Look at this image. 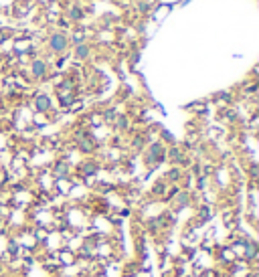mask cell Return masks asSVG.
<instances>
[{
	"label": "cell",
	"instance_id": "obj_1",
	"mask_svg": "<svg viewBox=\"0 0 259 277\" xmlns=\"http://www.w3.org/2000/svg\"><path fill=\"white\" fill-rule=\"evenodd\" d=\"M45 49L51 53V55H57V57H63L69 53L71 49V43H69V35L63 30H53L51 35H47L45 39Z\"/></svg>",
	"mask_w": 259,
	"mask_h": 277
},
{
	"label": "cell",
	"instance_id": "obj_2",
	"mask_svg": "<svg viewBox=\"0 0 259 277\" xmlns=\"http://www.w3.org/2000/svg\"><path fill=\"white\" fill-rule=\"evenodd\" d=\"M166 148L168 146H164L160 140H152L148 142V146L144 148V164L154 170L156 166H160L162 162H166Z\"/></svg>",
	"mask_w": 259,
	"mask_h": 277
},
{
	"label": "cell",
	"instance_id": "obj_3",
	"mask_svg": "<svg viewBox=\"0 0 259 277\" xmlns=\"http://www.w3.org/2000/svg\"><path fill=\"white\" fill-rule=\"evenodd\" d=\"M29 77L32 81H45L49 77V69H51V63L45 57H32L29 61Z\"/></svg>",
	"mask_w": 259,
	"mask_h": 277
},
{
	"label": "cell",
	"instance_id": "obj_4",
	"mask_svg": "<svg viewBox=\"0 0 259 277\" xmlns=\"http://www.w3.org/2000/svg\"><path fill=\"white\" fill-rule=\"evenodd\" d=\"M166 160L170 162L172 166H186V164H191V160L186 158V154H184V150L180 148V146H168L166 148Z\"/></svg>",
	"mask_w": 259,
	"mask_h": 277
},
{
	"label": "cell",
	"instance_id": "obj_5",
	"mask_svg": "<svg viewBox=\"0 0 259 277\" xmlns=\"http://www.w3.org/2000/svg\"><path fill=\"white\" fill-rule=\"evenodd\" d=\"M30 105H32L34 113H49L51 109H53V97H51L49 93L39 91V93H34Z\"/></svg>",
	"mask_w": 259,
	"mask_h": 277
},
{
	"label": "cell",
	"instance_id": "obj_6",
	"mask_svg": "<svg viewBox=\"0 0 259 277\" xmlns=\"http://www.w3.org/2000/svg\"><path fill=\"white\" fill-rule=\"evenodd\" d=\"M63 16L65 19L71 23V25H79V23H83L85 21V16H87V12H85L83 8H81V4H69V6H65L63 8Z\"/></svg>",
	"mask_w": 259,
	"mask_h": 277
},
{
	"label": "cell",
	"instance_id": "obj_7",
	"mask_svg": "<svg viewBox=\"0 0 259 277\" xmlns=\"http://www.w3.org/2000/svg\"><path fill=\"white\" fill-rule=\"evenodd\" d=\"M71 162H67V160H57L53 166H51V176L55 178V180H61V178H71Z\"/></svg>",
	"mask_w": 259,
	"mask_h": 277
},
{
	"label": "cell",
	"instance_id": "obj_8",
	"mask_svg": "<svg viewBox=\"0 0 259 277\" xmlns=\"http://www.w3.org/2000/svg\"><path fill=\"white\" fill-rule=\"evenodd\" d=\"M77 170H79V174H81V178H93L97 172H99V164L95 160H83V162H79L77 164Z\"/></svg>",
	"mask_w": 259,
	"mask_h": 277
},
{
	"label": "cell",
	"instance_id": "obj_9",
	"mask_svg": "<svg viewBox=\"0 0 259 277\" xmlns=\"http://www.w3.org/2000/svg\"><path fill=\"white\" fill-rule=\"evenodd\" d=\"M191 197H193V194L188 192V190H184V188L180 186V188H178V192H176L174 197L170 199V201H172V206H174L176 210H182V208H186L188 204L193 202V199H191Z\"/></svg>",
	"mask_w": 259,
	"mask_h": 277
},
{
	"label": "cell",
	"instance_id": "obj_10",
	"mask_svg": "<svg viewBox=\"0 0 259 277\" xmlns=\"http://www.w3.org/2000/svg\"><path fill=\"white\" fill-rule=\"evenodd\" d=\"M257 257H259L257 243L253 239H245V247H243V253H241V259H243L245 263H253V261H257Z\"/></svg>",
	"mask_w": 259,
	"mask_h": 277
},
{
	"label": "cell",
	"instance_id": "obj_11",
	"mask_svg": "<svg viewBox=\"0 0 259 277\" xmlns=\"http://www.w3.org/2000/svg\"><path fill=\"white\" fill-rule=\"evenodd\" d=\"M71 51H73L71 55H73L75 61H87L91 57V53H93V49H91L89 43H81V45L71 47Z\"/></svg>",
	"mask_w": 259,
	"mask_h": 277
},
{
	"label": "cell",
	"instance_id": "obj_12",
	"mask_svg": "<svg viewBox=\"0 0 259 277\" xmlns=\"http://www.w3.org/2000/svg\"><path fill=\"white\" fill-rule=\"evenodd\" d=\"M217 259H219L221 263L231 265V263H235V261H237V255L231 251V247H229V245H225V247H217Z\"/></svg>",
	"mask_w": 259,
	"mask_h": 277
},
{
	"label": "cell",
	"instance_id": "obj_13",
	"mask_svg": "<svg viewBox=\"0 0 259 277\" xmlns=\"http://www.w3.org/2000/svg\"><path fill=\"white\" fill-rule=\"evenodd\" d=\"M170 10H172V6L162 4V2H156V4H154V8H152L150 19H152V21H156V23H160V21H164V19H166Z\"/></svg>",
	"mask_w": 259,
	"mask_h": 277
},
{
	"label": "cell",
	"instance_id": "obj_14",
	"mask_svg": "<svg viewBox=\"0 0 259 277\" xmlns=\"http://www.w3.org/2000/svg\"><path fill=\"white\" fill-rule=\"evenodd\" d=\"M182 176H184V172H182L180 166H172V168L164 174V180H166L168 184H180V182H182Z\"/></svg>",
	"mask_w": 259,
	"mask_h": 277
},
{
	"label": "cell",
	"instance_id": "obj_15",
	"mask_svg": "<svg viewBox=\"0 0 259 277\" xmlns=\"http://www.w3.org/2000/svg\"><path fill=\"white\" fill-rule=\"evenodd\" d=\"M39 186H41L43 192H49V190H53V188H55V178L51 176V172L45 170V172L39 176Z\"/></svg>",
	"mask_w": 259,
	"mask_h": 277
},
{
	"label": "cell",
	"instance_id": "obj_16",
	"mask_svg": "<svg viewBox=\"0 0 259 277\" xmlns=\"http://www.w3.org/2000/svg\"><path fill=\"white\" fill-rule=\"evenodd\" d=\"M57 261H59L61 265H73V263H77V255H75L71 249H63V251L57 255Z\"/></svg>",
	"mask_w": 259,
	"mask_h": 277
},
{
	"label": "cell",
	"instance_id": "obj_17",
	"mask_svg": "<svg viewBox=\"0 0 259 277\" xmlns=\"http://www.w3.org/2000/svg\"><path fill=\"white\" fill-rule=\"evenodd\" d=\"M152 8H154V4L144 2V0H136V2H134V10L140 14L142 19H148V16L152 14Z\"/></svg>",
	"mask_w": 259,
	"mask_h": 277
},
{
	"label": "cell",
	"instance_id": "obj_18",
	"mask_svg": "<svg viewBox=\"0 0 259 277\" xmlns=\"http://www.w3.org/2000/svg\"><path fill=\"white\" fill-rule=\"evenodd\" d=\"M213 100H215V103L227 107V105L233 103V93H231V91H219V93H215Z\"/></svg>",
	"mask_w": 259,
	"mask_h": 277
},
{
	"label": "cell",
	"instance_id": "obj_19",
	"mask_svg": "<svg viewBox=\"0 0 259 277\" xmlns=\"http://www.w3.org/2000/svg\"><path fill=\"white\" fill-rule=\"evenodd\" d=\"M166 188H168V182L164 180V178H160V180L154 182L150 194H152V197H164V194H166Z\"/></svg>",
	"mask_w": 259,
	"mask_h": 277
},
{
	"label": "cell",
	"instance_id": "obj_20",
	"mask_svg": "<svg viewBox=\"0 0 259 277\" xmlns=\"http://www.w3.org/2000/svg\"><path fill=\"white\" fill-rule=\"evenodd\" d=\"M112 126L117 129V132H128L132 124H130V118H128V116H117L115 122H114Z\"/></svg>",
	"mask_w": 259,
	"mask_h": 277
},
{
	"label": "cell",
	"instance_id": "obj_21",
	"mask_svg": "<svg viewBox=\"0 0 259 277\" xmlns=\"http://www.w3.org/2000/svg\"><path fill=\"white\" fill-rule=\"evenodd\" d=\"M158 140H160L164 146H174V144H176V138L172 136V134L168 132V129H164V127H160V129H158Z\"/></svg>",
	"mask_w": 259,
	"mask_h": 277
},
{
	"label": "cell",
	"instance_id": "obj_22",
	"mask_svg": "<svg viewBox=\"0 0 259 277\" xmlns=\"http://www.w3.org/2000/svg\"><path fill=\"white\" fill-rule=\"evenodd\" d=\"M221 120L235 122V120H237V111H235L233 107H221Z\"/></svg>",
	"mask_w": 259,
	"mask_h": 277
},
{
	"label": "cell",
	"instance_id": "obj_23",
	"mask_svg": "<svg viewBox=\"0 0 259 277\" xmlns=\"http://www.w3.org/2000/svg\"><path fill=\"white\" fill-rule=\"evenodd\" d=\"M8 253H10V255H19V253H21L19 241H10V243H8Z\"/></svg>",
	"mask_w": 259,
	"mask_h": 277
},
{
	"label": "cell",
	"instance_id": "obj_24",
	"mask_svg": "<svg viewBox=\"0 0 259 277\" xmlns=\"http://www.w3.org/2000/svg\"><path fill=\"white\" fill-rule=\"evenodd\" d=\"M144 2H150V4H156L158 0H144Z\"/></svg>",
	"mask_w": 259,
	"mask_h": 277
}]
</instances>
